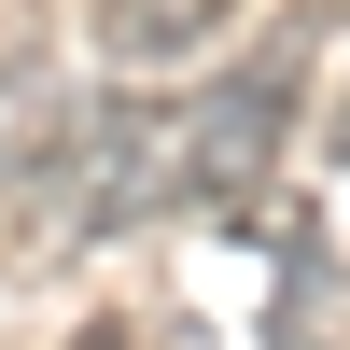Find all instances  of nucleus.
Masks as SVG:
<instances>
[{
  "label": "nucleus",
  "mask_w": 350,
  "mask_h": 350,
  "mask_svg": "<svg viewBox=\"0 0 350 350\" xmlns=\"http://www.w3.org/2000/svg\"><path fill=\"white\" fill-rule=\"evenodd\" d=\"M308 42H323V14H280L267 42L239 56L224 84H196L183 98V211H252V196L280 183V140H295V84H308Z\"/></svg>",
  "instance_id": "1"
},
{
  "label": "nucleus",
  "mask_w": 350,
  "mask_h": 350,
  "mask_svg": "<svg viewBox=\"0 0 350 350\" xmlns=\"http://www.w3.org/2000/svg\"><path fill=\"white\" fill-rule=\"evenodd\" d=\"M168 196H183V112L168 98H98L84 140H70V168L28 211H42V239H112V224L168 211Z\"/></svg>",
  "instance_id": "2"
},
{
  "label": "nucleus",
  "mask_w": 350,
  "mask_h": 350,
  "mask_svg": "<svg viewBox=\"0 0 350 350\" xmlns=\"http://www.w3.org/2000/svg\"><path fill=\"white\" fill-rule=\"evenodd\" d=\"M84 84L56 70V56H28V70H0V196H42L56 168H70V140H84Z\"/></svg>",
  "instance_id": "3"
},
{
  "label": "nucleus",
  "mask_w": 350,
  "mask_h": 350,
  "mask_svg": "<svg viewBox=\"0 0 350 350\" xmlns=\"http://www.w3.org/2000/svg\"><path fill=\"white\" fill-rule=\"evenodd\" d=\"M224 14H239V0H98V56H112L126 84H154V70H183Z\"/></svg>",
  "instance_id": "4"
},
{
  "label": "nucleus",
  "mask_w": 350,
  "mask_h": 350,
  "mask_svg": "<svg viewBox=\"0 0 350 350\" xmlns=\"http://www.w3.org/2000/svg\"><path fill=\"white\" fill-rule=\"evenodd\" d=\"M280 350H350V267H308L280 295Z\"/></svg>",
  "instance_id": "5"
},
{
  "label": "nucleus",
  "mask_w": 350,
  "mask_h": 350,
  "mask_svg": "<svg viewBox=\"0 0 350 350\" xmlns=\"http://www.w3.org/2000/svg\"><path fill=\"white\" fill-rule=\"evenodd\" d=\"M28 56H42V14H28V0H0V70H28Z\"/></svg>",
  "instance_id": "6"
},
{
  "label": "nucleus",
  "mask_w": 350,
  "mask_h": 350,
  "mask_svg": "<svg viewBox=\"0 0 350 350\" xmlns=\"http://www.w3.org/2000/svg\"><path fill=\"white\" fill-rule=\"evenodd\" d=\"M70 350H168V336H154V323H84Z\"/></svg>",
  "instance_id": "7"
},
{
  "label": "nucleus",
  "mask_w": 350,
  "mask_h": 350,
  "mask_svg": "<svg viewBox=\"0 0 350 350\" xmlns=\"http://www.w3.org/2000/svg\"><path fill=\"white\" fill-rule=\"evenodd\" d=\"M336 154H350V98H336Z\"/></svg>",
  "instance_id": "8"
}]
</instances>
